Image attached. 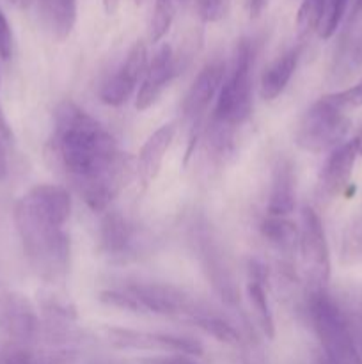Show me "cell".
<instances>
[{"label":"cell","mask_w":362,"mask_h":364,"mask_svg":"<svg viewBox=\"0 0 362 364\" xmlns=\"http://www.w3.org/2000/svg\"><path fill=\"white\" fill-rule=\"evenodd\" d=\"M50 156L92 212H106L126 185L130 167L114 135L71 100L53 112Z\"/></svg>","instance_id":"6da1fadb"},{"label":"cell","mask_w":362,"mask_h":364,"mask_svg":"<svg viewBox=\"0 0 362 364\" xmlns=\"http://www.w3.org/2000/svg\"><path fill=\"white\" fill-rule=\"evenodd\" d=\"M18 233L28 262L48 281H62L70 270L71 242L64 224L43 213L21 196L14 210Z\"/></svg>","instance_id":"7a4b0ae2"},{"label":"cell","mask_w":362,"mask_h":364,"mask_svg":"<svg viewBox=\"0 0 362 364\" xmlns=\"http://www.w3.org/2000/svg\"><path fill=\"white\" fill-rule=\"evenodd\" d=\"M309 316L330 364H362L350 318L327 290L309 294Z\"/></svg>","instance_id":"3957f363"},{"label":"cell","mask_w":362,"mask_h":364,"mask_svg":"<svg viewBox=\"0 0 362 364\" xmlns=\"http://www.w3.org/2000/svg\"><path fill=\"white\" fill-rule=\"evenodd\" d=\"M252 48L247 39L236 46L222 87L216 96L212 123L234 130L247 121L252 110Z\"/></svg>","instance_id":"277c9868"},{"label":"cell","mask_w":362,"mask_h":364,"mask_svg":"<svg viewBox=\"0 0 362 364\" xmlns=\"http://www.w3.org/2000/svg\"><path fill=\"white\" fill-rule=\"evenodd\" d=\"M350 130V119L346 109L334 95L322 96L312 103L300 119L295 134V142L302 149L311 153L332 151L343 144Z\"/></svg>","instance_id":"5b68a950"},{"label":"cell","mask_w":362,"mask_h":364,"mask_svg":"<svg viewBox=\"0 0 362 364\" xmlns=\"http://www.w3.org/2000/svg\"><path fill=\"white\" fill-rule=\"evenodd\" d=\"M298 251H300L302 269H304L309 294L327 290V283L330 279L329 244H327V235L322 219L309 206L302 210Z\"/></svg>","instance_id":"8992f818"},{"label":"cell","mask_w":362,"mask_h":364,"mask_svg":"<svg viewBox=\"0 0 362 364\" xmlns=\"http://www.w3.org/2000/svg\"><path fill=\"white\" fill-rule=\"evenodd\" d=\"M195 249H197L199 262L206 274V279L212 283L215 294L226 302L227 306H236L240 302V290L234 281L233 270L226 258L222 245L213 237L212 230L206 226L197 228L194 237Z\"/></svg>","instance_id":"52a82bcc"},{"label":"cell","mask_w":362,"mask_h":364,"mask_svg":"<svg viewBox=\"0 0 362 364\" xmlns=\"http://www.w3.org/2000/svg\"><path fill=\"white\" fill-rule=\"evenodd\" d=\"M0 329L16 347H27L41 333V320L25 295L0 290Z\"/></svg>","instance_id":"ba28073f"},{"label":"cell","mask_w":362,"mask_h":364,"mask_svg":"<svg viewBox=\"0 0 362 364\" xmlns=\"http://www.w3.org/2000/svg\"><path fill=\"white\" fill-rule=\"evenodd\" d=\"M124 288L141 304L142 311H149L163 316L190 318L192 313L197 309V304L192 301L190 295L185 294L181 288L172 287V284L137 281V283L126 284Z\"/></svg>","instance_id":"9c48e42d"},{"label":"cell","mask_w":362,"mask_h":364,"mask_svg":"<svg viewBox=\"0 0 362 364\" xmlns=\"http://www.w3.org/2000/svg\"><path fill=\"white\" fill-rule=\"evenodd\" d=\"M148 48L144 41H137L128 52L126 60L119 70L103 82L99 89V100L105 105L121 107L130 100L138 84H142L146 71H148Z\"/></svg>","instance_id":"30bf717a"},{"label":"cell","mask_w":362,"mask_h":364,"mask_svg":"<svg viewBox=\"0 0 362 364\" xmlns=\"http://www.w3.org/2000/svg\"><path fill=\"white\" fill-rule=\"evenodd\" d=\"M224 77H226V64L220 60L206 64L197 77L192 82L190 89L187 91L183 100V114L185 117L199 124L201 117L208 110L209 103L216 100L220 87H222Z\"/></svg>","instance_id":"8fae6325"},{"label":"cell","mask_w":362,"mask_h":364,"mask_svg":"<svg viewBox=\"0 0 362 364\" xmlns=\"http://www.w3.org/2000/svg\"><path fill=\"white\" fill-rule=\"evenodd\" d=\"M362 70V13L351 14L346 28L341 34L336 46L332 66H330V80L341 84L353 77Z\"/></svg>","instance_id":"7c38bea8"},{"label":"cell","mask_w":362,"mask_h":364,"mask_svg":"<svg viewBox=\"0 0 362 364\" xmlns=\"http://www.w3.org/2000/svg\"><path fill=\"white\" fill-rule=\"evenodd\" d=\"M177 64L174 57L172 48L169 45H163L156 50L153 59L149 60L148 71H146L142 84L137 92V102L135 107L137 110H148L149 107L155 105L162 96L163 89L169 85V82L176 77Z\"/></svg>","instance_id":"4fadbf2b"},{"label":"cell","mask_w":362,"mask_h":364,"mask_svg":"<svg viewBox=\"0 0 362 364\" xmlns=\"http://www.w3.org/2000/svg\"><path fill=\"white\" fill-rule=\"evenodd\" d=\"M358 156L357 141H348L332 149L319 173V192L325 198H334L346 188Z\"/></svg>","instance_id":"5bb4252c"},{"label":"cell","mask_w":362,"mask_h":364,"mask_svg":"<svg viewBox=\"0 0 362 364\" xmlns=\"http://www.w3.org/2000/svg\"><path fill=\"white\" fill-rule=\"evenodd\" d=\"M137 231L123 213L106 212L99 223V249L110 258H126L133 252Z\"/></svg>","instance_id":"9a60e30c"},{"label":"cell","mask_w":362,"mask_h":364,"mask_svg":"<svg viewBox=\"0 0 362 364\" xmlns=\"http://www.w3.org/2000/svg\"><path fill=\"white\" fill-rule=\"evenodd\" d=\"M297 205V176L295 166L290 159L280 156L272 171L268 205L266 212L273 217H287Z\"/></svg>","instance_id":"2e32d148"},{"label":"cell","mask_w":362,"mask_h":364,"mask_svg":"<svg viewBox=\"0 0 362 364\" xmlns=\"http://www.w3.org/2000/svg\"><path fill=\"white\" fill-rule=\"evenodd\" d=\"M174 134H176V127L174 123H167L160 127L158 130L153 132L144 142V146L138 151L137 167L135 173L141 180L142 185H149L151 181L156 180L162 169V162L165 159L167 149L170 148L174 141Z\"/></svg>","instance_id":"e0dca14e"},{"label":"cell","mask_w":362,"mask_h":364,"mask_svg":"<svg viewBox=\"0 0 362 364\" xmlns=\"http://www.w3.org/2000/svg\"><path fill=\"white\" fill-rule=\"evenodd\" d=\"M266 279H268V270L261 262H251L248 265V283H247V297L251 302L252 313L258 327L268 340L275 338V320H273L272 308L268 301V290H266Z\"/></svg>","instance_id":"ac0fdd59"},{"label":"cell","mask_w":362,"mask_h":364,"mask_svg":"<svg viewBox=\"0 0 362 364\" xmlns=\"http://www.w3.org/2000/svg\"><path fill=\"white\" fill-rule=\"evenodd\" d=\"M23 198L27 199L31 205H34L35 208L41 210L43 213L50 215L52 219H55L57 223L64 224V226H66V223L70 220L73 201H71V196L70 192H67V188L62 187V185H35V187H32L27 194H23Z\"/></svg>","instance_id":"d6986e66"},{"label":"cell","mask_w":362,"mask_h":364,"mask_svg":"<svg viewBox=\"0 0 362 364\" xmlns=\"http://www.w3.org/2000/svg\"><path fill=\"white\" fill-rule=\"evenodd\" d=\"M298 57L300 52L298 50H291L280 55L279 59L273 60L261 75V82H259V92L261 98L266 102L279 98L284 92V89L290 84L291 77H293L295 70L298 66Z\"/></svg>","instance_id":"ffe728a7"},{"label":"cell","mask_w":362,"mask_h":364,"mask_svg":"<svg viewBox=\"0 0 362 364\" xmlns=\"http://www.w3.org/2000/svg\"><path fill=\"white\" fill-rule=\"evenodd\" d=\"M192 323L195 327H199L201 331H204L208 336L215 338L216 341L224 345H229V347H238L241 343V334L229 320H226L224 316L216 315V313H212L209 309L199 308L195 309L190 315Z\"/></svg>","instance_id":"44dd1931"},{"label":"cell","mask_w":362,"mask_h":364,"mask_svg":"<svg viewBox=\"0 0 362 364\" xmlns=\"http://www.w3.org/2000/svg\"><path fill=\"white\" fill-rule=\"evenodd\" d=\"M263 238L283 252H293L300 240V228L287 217L268 215L259 226Z\"/></svg>","instance_id":"7402d4cb"},{"label":"cell","mask_w":362,"mask_h":364,"mask_svg":"<svg viewBox=\"0 0 362 364\" xmlns=\"http://www.w3.org/2000/svg\"><path fill=\"white\" fill-rule=\"evenodd\" d=\"M105 334L110 343L117 348L165 352L163 333H142V331L123 329V327H106Z\"/></svg>","instance_id":"603a6c76"},{"label":"cell","mask_w":362,"mask_h":364,"mask_svg":"<svg viewBox=\"0 0 362 364\" xmlns=\"http://www.w3.org/2000/svg\"><path fill=\"white\" fill-rule=\"evenodd\" d=\"M341 262L344 265H355L362 262V217L348 224L341 244Z\"/></svg>","instance_id":"cb8c5ba5"},{"label":"cell","mask_w":362,"mask_h":364,"mask_svg":"<svg viewBox=\"0 0 362 364\" xmlns=\"http://www.w3.org/2000/svg\"><path fill=\"white\" fill-rule=\"evenodd\" d=\"M325 13V0H304L297 14V27L302 36L318 31Z\"/></svg>","instance_id":"d4e9b609"},{"label":"cell","mask_w":362,"mask_h":364,"mask_svg":"<svg viewBox=\"0 0 362 364\" xmlns=\"http://www.w3.org/2000/svg\"><path fill=\"white\" fill-rule=\"evenodd\" d=\"M348 7V0H325V13H323L322 23H319L318 34L323 39H329L339 27Z\"/></svg>","instance_id":"484cf974"},{"label":"cell","mask_w":362,"mask_h":364,"mask_svg":"<svg viewBox=\"0 0 362 364\" xmlns=\"http://www.w3.org/2000/svg\"><path fill=\"white\" fill-rule=\"evenodd\" d=\"M99 301L110 308L126 309V311H142L141 304L135 301L133 295L126 288H112V290L99 291Z\"/></svg>","instance_id":"4316f807"},{"label":"cell","mask_w":362,"mask_h":364,"mask_svg":"<svg viewBox=\"0 0 362 364\" xmlns=\"http://www.w3.org/2000/svg\"><path fill=\"white\" fill-rule=\"evenodd\" d=\"M195 2H197L199 16L208 23H215L226 16L231 0H195Z\"/></svg>","instance_id":"83f0119b"},{"label":"cell","mask_w":362,"mask_h":364,"mask_svg":"<svg viewBox=\"0 0 362 364\" xmlns=\"http://www.w3.org/2000/svg\"><path fill=\"white\" fill-rule=\"evenodd\" d=\"M0 364H46L45 361L38 358L35 354H32L27 347H13L7 348L2 355V361Z\"/></svg>","instance_id":"f1b7e54d"},{"label":"cell","mask_w":362,"mask_h":364,"mask_svg":"<svg viewBox=\"0 0 362 364\" xmlns=\"http://www.w3.org/2000/svg\"><path fill=\"white\" fill-rule=\"evenodd\" d=\"M337 102L344 107V109H353V107H362V78L351 87L344 89V91L334 92Z\"/></svg>","instance_id":"f546056e"},{"label":"cell","mask_w":362,"mask_h":364,"mask_svg":"<svg viewBox=\"0 0 362 364\" xmlns=\"http://www.w3.org/2000/svg\"><path fill=\"white\" fill-rule=\"evenodd\" d=\"M13 55V31L6 14L0 11V59L7 60Z\"/></svg>","instance_id":"4dcf8cb0"},{"label":"cell","mask_w":362,"mask_h":364,"mask_svg":"<svg viewBox=\"0 0 362 364\" xmlns=\"http://www.w3.org/2000/svg\"><path fill=\"white\" fill-rule=\"evenodd\" d=\"M141 364H199L194 358L183 354H165L156 358H144L138 361Z\"/></svg>","instance_id":"1f68e13d"},{"label":"cell","mask_w":362,"mask_h":364,"mask_svg":"<svg viewBox=\"0 0 362 364\" xmlns=\"http://www.w3.org/2000/svg\"><path fill=\"white\" fill-rule=\"evenodd\" d=\"M0 139H2V141H6L7 144H9V142H13V130H11L9 121H7L6 114H4L2 105H0Z\"/></svg>","instance_id":"d6a6232c"},{"label":"cell","mask_w":362,"mask_h":364,"mask_svg":"<svg viewBox=\"0 0 362 364\" xmlns=\"http://www.w3.org/2000/svg\"><path fill=\"white\" fill-rule=\"evenodd\" d=\"M7 142L0 139V181H4L9 173V160H7Z\"/></svg>","instance_id":"836d02e7"},{"label":"cell","mask_w":362,"mask_h":364,"mask_svg":"<svg viewBox=\"0 0 362 364\" xmlns=\"http://www.w3.org/2000/svg\"><path fill=\"white\" fill-rule=\"evenodd\" d=\"M350 323H351V329H353L355 340H357L358 350H361V355H362V309L357 313V316H355L353 320H350Z\"/></svg>","instance_id":"e575fe53"},{"label":"cell","mask_w":362,"mask_h":364,"mask_svg":"<svg viewBox=\"0 0 362 364\" xmlns=\"http://www.w3.org/2000/svg\"><path fill=\"white\" fill-rule=\"evenodd\" d=\"M266 6H268V0H248V13H251V18L261 16Z\"/></svg>","instance_id":"d590c367"},{"label":"cell","mask_w":362,"mask_h":364,"mask_svg":"<svg viewBox=\"0 0 362 364\" xmlns=\"http://www.w3.org/2000/svg\"><path fill=\"white\" fill-rule=\"evenodd\" d=\"M121 0H103V9H105L106 14H114L119 7Z\"/></svg>","instance_id":"8d00e7d4"},{"label":"cell","mask_w":362,"mask_h":364,"mask_svg":"<svg viewBox=\"0 0 362 364\" xmlns=\"http://www.w3.org/2000/svg\"><path fill=\"white\" fill-rule=\"evenodd\" d=\"M358 13H362V0H353V11H351V14Z\"/></svg>","instance_id":"74e56055"},{"label":"cell","mask_w":362,"mask_h":364,"mask_svg":"<svg viewBox=\"0 0 362 364\" xmlns=\"http://www.w3.org/2000/svg\"><path fill=\"white\" fill-rule=\"evenodd\" d=\"M355 141H357V148H358V155H362V132H361V135H358L357 139H355Z\"/></svg>","instance_id":"f35d334b"},{"label":"cell","mask_w":362,"mask_h":364,"mask_svg":"<svg viewBox=\"0 0 362 364\" xmlns=\"http://www.w3.org/2000/svg\"><path fill=\"white\" fill-rule=\"evenodd\" d=\"M155 2H160V4H174V2H185V0H155Z\"/></svg>","instance_id":"ab89813d"},{"label":"cell","mask_w":362,"mask_h":364,"mask_svg":"<svg viewBox=\"0 0 362 364\" xmlns=\"http://www.w3.org/2000/svg\"><path fill=\"white\" fill-rule=\"evenodd\" d=\"M14 4H18V6H28L31 4V0H13Z\"/></svg>","instance_id":"60d3db41"},{"label":"cell","mask_w":362,"mask_h":364,"mask_svg":"<svg viewBox=\"0 0 362 364\" xmlns=\"http://www.w3.org/2000/svg\"><path fill=\"white\" fill-rule=\"evenodd\" d=\"M322 364H330L329 361H327V359H323V361H322Z\"/></svg>","instance_id":"b9f144b4"}]
</instances>
